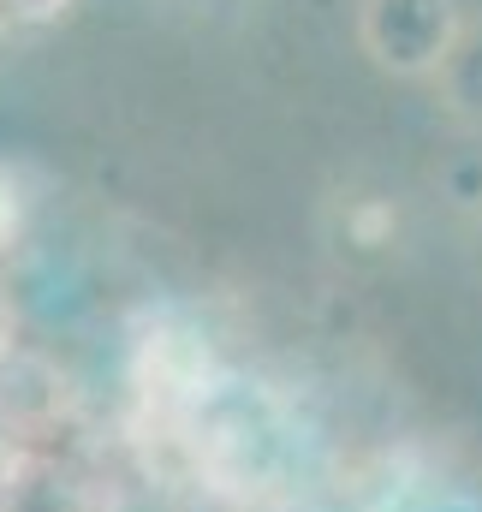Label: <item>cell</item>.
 Segmentation results:
<instances>
[{
  "label": "cell",
  "mask_w": 482,
  "mask_h": 512,
  "mask_svg": "<svg viewBox=\"0 0 482 512\" xmlns=\"http://www.w3.org/2000/svg\"><path fill=\"white\" fill-rule=\"evenodd\" d=\"M6 227H12V197L0 191V239H6Z\"/></svg>",
  "instance_id": "277c9868"
},
{
  "label": "cell",
  "mask_w": 482,
  "mask_h": 512,
  "mask_svg": "<svg viewBox=\"0 0 482 512\" xmlns=\"http://www.w3.org/2000/svg\"><path fill=\"white\" fill-rule=\"evenodd\" d=\"M131 376H137L143 405H155L161 417H179V411H197V405L209 399L215 364H209V346H203L197 334L155 322V328L137 340V370H131Z\"/></svg>",
  "instance_id": "7a4b0ae2"
},
{
  "label": "cell",
  "mask_w": 482,
  "mask_h": 512,
  "mask_svg": "<svg viewBox=\"0 0 482 512\" xmlns=\"http://www.w3.org/2000/svg\"><path fill=\"white\" fill-rule=\"evenodd\" d=\"M0 334H6V328H0Z\"/></svg>",
  "instance_id": "5b68a950"
},
{
  "label": "cell",
  "mask_w": 482,
  "mask_h": 512,
  "mask_svg": "<svg viewBox=\"0 0 482 512\" xmlns=\"http://www.w3.org/2000/svg\"><path fill=\"white\" fill-rule=\"evenodd\" d=\"M78 0H0V36H42L54 30Z\"/></svg>",
  "instance_id": "3957f363"
},
{
  "label": "cell",
  "mask_w": 482,
  "mask_h": 512,
  "mask_svg": "<svg viewBox=\"0 0 482 512\" xmlns=\"http://www.w3.org/2000/svg\"><path fill=\"white\" fill-rule=\"evenodd\" d=\"M363 48L393 72H441L459 48L453 0H363Z\"/></svg>",
  "instance_id": "6da1fadb"
}]
</instances>
